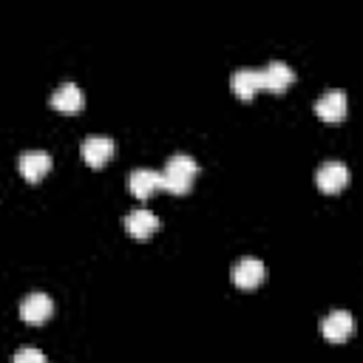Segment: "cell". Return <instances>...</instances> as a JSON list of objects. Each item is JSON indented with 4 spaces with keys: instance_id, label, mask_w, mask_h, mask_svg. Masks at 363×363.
<instances>
[{
    "instance_id": "277c9868",
    "label": "cell",
    "mask_w": 363,
    "mask_h": 363,
    "mask_svg": "<svg viewBox=\"0 0 363 363\" xmlns=\"http://www.w3.org/2000/svg\"><path fill=\"white\" fill-rule=\"evenodd\" d=\"M113 150H116V142L111 139V136H85L82 139V145H79V153H82V159L91 164V167H99V164H105L111 156H113Z\"/></svg>"
},
{
    "instance_id": "5b68a950",
    "label": "cell",
    "mask_w": 363,
    "mask_h": 363,
    "mask_svg": "<svg viewBox=\"0 0 363 363\" xmlns=\"http://www.w3.org/2000/svg\"><path fill=\"white\" fill-rule=\"evenodd\" d=\"M51 312H54V301L45 292H28L20 303V318L26 323H43L51 318Z\"/></svg>"
},
{
    "instance_id": "ba28073f",
    "label": "cell",
    "mask_w": 363,
    "mask_h": 363,
    "mask_svg": "<svg viewBox=\"0 0 363 363\" xmlns=\"http://www.w3.org/2000/svg\"><path fill=\"white\" fill-rule=\"evenodd\" d=\"M258 71H261V88H267V91H284L295 79V71L284 60H272Z\"/></svg>"
},
{
    "instance_id": "6da1fadb",
    "label": "cell",
    "mask_w": 363,
    "mask_h": 363,
    "mask_svg": "<svg viewBox=\"0 0 363 363\" xmlns=\"http://www.w3.org/2000/svg\"><path fill=\"white\" fill-rule=\"evenodd\" d=\"M199 173V164L193 156L187 153H176L164 162V170L159 173V187L162 190H170V193H187L193 179Z\"/></svg>"
},
{
    "instance_id": "30bf717a",
    "label": "cell",
    "mask_w": 363,
    "mask_h": 363,
    "mask_svg": "<svg viewBox=\"0 0 363 363\" xmlns=\"http://www.w3.org/2000/svg\"><path fill=\"white\" fill-rule=\"evenodd\" d=\"M51 105H54L57 111L74 113V111H79V108L85 105V96H82V91H79L77 82H62V85H57V88L51 91Z\"/></svg>"
},
{
    "instance_id": "3957f363",
    "label": "cell",
    "mask_w": 363,
    "mask_h": 363,
    "mask_svg": "<svg viewBox=\"0 0 363 363\" xmlns=\"http://www.w3.org/2000/svg\"><path fill=\"white\" fill-rule=\"evenodd\" d=\"M264 261L261 258H255V255H244V258H238L235 264H233V284L235 286H241V289H252V286H258L261 284V278H264Z\"/></svg>"
},
{
    "instance_id": "52a82bcc",
    "label": "cell",
    "mask_w": 363,
    "mask_h": 363,
    "mask_svg": "<svg viewBox=\"0 0 363 363\" xmlns=\"http://www.w3.org/2000/svg\"><path fill=\"white\" fill-rule=\"evenodd\" d=\"M17 167H20L23 179L40 182L51 170V153H45V150H23L20 159H17Z\"/></svg>"
},
{
    "instance_id": "8fae6325",
    "label": "cell",
    "mask_w": 363,
    "mask_h": 363,
    "mask_svg": "<svg viewBox=\"0 0 363 363\" xmlns=\"http://www.w3.org/2000/svg\"><path fill=\"white\" fill-rule=\"evenodd\" d=\"M156 227H159V218L147 207H136L125 216V230L133 238H147L150 233H156Z\"/></svg>"
},
{
    "instance_id": "5bb4252c",
    "label": "cell",
    "mask_w": 363,
    "mask_h": 363,
    "mask_svg": "<svg viewBox=\"0 0 363 363\" xmlns=\"http://www.w3.org/2000/svg\"><path fill=\"white\" fill-rule=\"evenodd\" d=\"M11 363H45V354L37 346H23V349L14 352V360Z\"/></svg>"
},
{
    "instance_id": "8992f818",
    "label": "cell",
    "mask_w": 363,
    "mask_h": 363,
    "mask_svg": "<svg viewBox=\"0 0 363 363\" xmlns=\"http://www.w3.org/2000/svg\"><path fill=\"white\" fill-rule=\"evenodd\" d=\"M315 113L326 122H340L346 116V91L329 88L315 99Z\"/></svg>"
},
{
    "instance_id": "4fadbf2b",
    "label": "cell",
    "mask_w": 363,
    "mask_h": 363,
    "mask_svg": "<svg viewBox=\"0 0 363 363\" xmlns=\"http://www.w3.org/2000/svg\"><path fill=\"white\" fill-rule=\"evenodd\" d=\"M159 187V173L150 170V167H136L128 173V190L136 196V199H147L153 190Z\"/></svg>"
},
{
    "instance_id": "7c38bea8",
    "label": "cell",
    "mask_w": 363,
    "mask_h": 363,
    "mask_svg": "<svg viewBox=\"0 0 363 363\" xmlns=\"http://www.w3.org/2000/svg\"><path fill=\"white\" fill-rule=\"evenodd\" d=\"M230 85H233L235 96H241V99H250L258 91H264L261 88V71L258 68H238V71H233Z\"/></svg>"
},
{
    "instance_id": "9c48e42d",
    "label": "cell",
    "mask_w": 363,
    "mask_h": 363,
    "mask_svg": "<svg viewBox=\"0 0 363 363\" xmlns=\"http://www.w3.org/2000/svg\"><path fill=\"white\" fill-rule=\"evenodd\" d=\"M323 337L326 340H332V343H340V340H346L349 335H352V329H354V320H352V315L346 312V309H332L326 318H323Z\"/></svg>"
},
{
    "instance_id": "7a4b0ae2",
    "label": "cell",
    "mask_w": 363,
    "mask_h": 363,
    "mask_svg": "<svg viewBox=\"0 0 363 363\" xmlns=\"http://www.w3.org/2000/svg\"><path fill=\"white\" fill-rule=\"evenodd\" d=\"M315 184L323 193H337V190H343L349 184V167L340 159H329L315 170Z\"/></svg>"
}]
</instances>
